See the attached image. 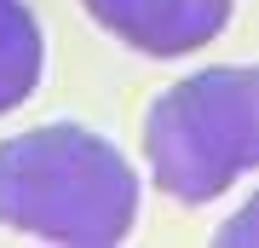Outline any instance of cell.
I'll return each instance as SVG.
<instances>
[{
    "instance_id": "6da1fadb",
    "label": "cell",
    "mask_w": 259,
    "mask_h": 248,
    "mask_svg": "<svg viewBox=\"0 0 259 248\" xmlns=\"http://www.w3.org/2000/svg\"><path fill=\"white\" fill-rule=\"evenodd\" d=\"M139 220V173L115 138L47 121L0 138V225L64 248H110Z\"/></svg>"
},
{
    "instance_id": "7a4b0ae2",
    "label": "cell",
    "mask_w": 259,
    "mask_h": 248,
    "mask_svg": "<svg viewBox=\"0 0 259 248\" xmlns=\"http://www.w3.org/2000/svg\"><path fill=\"white\" fill-rule=\"evenodd\" d=\"M144 162L173 202L202 208L259 167V75L213 64L156 92L144 110Z\"/></svg>"
},
{
    "instance_id": "3957f363",
    "label": "cell",
    "mask_w": 259,
    "mask_h": 248,
    "mask_svg": "<svg viewBox=\"0 0 259 248\" xmlns=\"http://www.w3.org/2000/svg\"><path fill=\"white\" fill-rule=\"evenodd\" d=\"M104 35L144 58H190L225 35L236 0H81Z\"/></svg>"
},
{
    "instance_id": "277c9868",
    "label": "cell",
    "mask_w": 259,
    "mask_h": 248,
    "mask_svg": "<svg viewBox=\"0 0 259 248\" xmlns=\"http://www.w3.org/2000/svg\"><path fill=\"white\" fill-rule=\"evenodd\" d=\"M47 69V35L29 0H0V116L23 110Z\"/></svg>"
}]
</instances>
